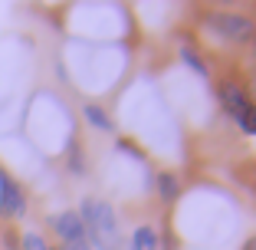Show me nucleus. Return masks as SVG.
Here are the masks:
<instances>
[{
  "label": "nucleus",
  "mask_w": 256,
  "mask_h": 250,
  "mask_svg": "<svg viewBox=\"0 0 256 250\" xmlns=\"http://www.w3.org/2000/svg\"><path fill=\"white\" fill-rule=\"evenodd\" d=\"M79 220L86 227V240L92 250H122V227H118V214L108 201L102 197H86L79 204Z\"/></svg>",
  "instance_id": "1"
},
{
  "label": "nucleus",
  "mask_w": 256,
  "mask_h": 250,
  "mask_svg": "<svg viewBox=\"0 0 256 250\" xmlns=\"http://www.w3.org/2000/svg\"><path fill=\"white\" fill-rule=\"evenodd\" d=\"M204 27L214 40H224L230 46H250L256 40V20L240 10H214L204 17Z\"/></svg>",
  "instance_id": "2"
},
{
  "label": "nucleus",
  "mask_w": 256,
  "mask_h": 250,
  "mask_svg": "<svg viewBox=\"0 0 256 250\" xmlns=\"http://www.w3.org/2000/svg\"><path fill=\"white\" fill-rule=\"evenodd\" d=\"M217 99H220V106H224V112L230 115L234 122H240L243 115L253 109V96H250L246 86L234 83V79H224V83L217 86Z\"/></svg>",
  "instance_id": "3"
},
{
  "label": "nucleus",
  "mask_w": 256,
  "mask_h": 250,
  "mask_svg": "<svg viewBox=\"0 0 256 250\" xmlns=\"http://www.w3.org/2000/svg\"><path fill=\"white\" fill-rule=\"evenodd\" d=\"M23 207H26V197H23L20 184L10 181L7 174H0V214L16 217V214H23Z\"/></svg>",
  "instance_id": "4"
},
{
  "label": "nucleus",
  "mask_w": 256,
  "mask_h": 250,
  "mask_svg": "<svg viewBox=\"0 0 256 250\" xmlns=\"http://www.w3.org/2000/svg\"><path fill=\"white\" fill-rule=\"evenodd\" d=\"M53 227H56V234H60L62 243L82 240V237H86V227H82V220H79V211H62V214H56V217H53Z\"/></svg>",
  "instance_id": "5"
},
{
  "label": "nucleus",
  "mask_w": 256,
  "mask_h": 250,
  "mask_svg": "<svg viewBox=\"0 0 256 250\" xmlns=\"http://www.w3.org/2000/svg\"><path fill=\"white\" fill-rule=\"evenodd\" d=\"M178 197H181V174L171 171V168L158 171V201L171 207L174 201H178Z\"/></svg>",
  "instance_id": "6"
},
{
  "label": "nucleus",
  "mask_w": 256,
  "mask_h": 250,
  "mask_svg": "<svg viewBox=\"0 0 256 250\" xmlns=\"http://www.w3.org/2000/svg\"><path fill=\"white\" fill-rule=\"evenodd\" d=\"M125 250H161V240H158V230L151 224H138L132 230V240H128Z\"/></svg>",
  "instance_id": "7"
},
{
  "label": "nucleus",
  "mask_w": 256,
  "mask_h": 250,
  "mask_svg": "<svg viewBox=\"0 0 256 250\" xmlns=\"http://www.w3.org/2000/svg\"><path fill=\"white\" fill-rule=\"evenodd\" d=\"M82 119L89 122L92 129H98V132H112V129H115L112 115H108V112H106L102 106H96V102H89V106H82Z\"/></svg>",
  "instance_id": "8"
},
{
  "label": "nucleus",
  "mask_w": 256,
  "mask_h": 250,
  "mask_svg": "<svg viewBox=\"0 0 256 250\" xmlns=\"http://www.w3.org/2000/svg\"><path fill=\"white\" fill-rule=\"evenodd\" d=\"M181 60L188 63V66L194 69V73H197L200 79H207V76H210V69H207L204 56H200V53H194V46H190V43H184V46H181Z\"/></svg>",
  "instance_id": "9"
},
{
  "label": "nucleus",
  "mask_w": 256,
  "mask_h": 250,
  "mask_svg": "<svg viewBox=\"0 0 256 250\" xmlns=\"http://www.w3.org/2000/svg\"><path fill=\"white\" fill-rule=\"evenodd\" d=\"M236 125H240V132H243V135H256V106L250 109V112L243 115V119L236 122Z\"/></svg>",
  "instance_id": "10"
},
{
  "label": "nucleus",
  "mask_w": 256,
  "mask_h": 250,
  "mask_svg": "<svg viewBox=\"0 0 256 250\" xmlns=\"http://www.w3.org/2000/svg\"><path fill=\"white\" fill-rule=\"evenodd\" d=\"M23 250H50L40 234H23Z\"/></svg>",
  "instance_id": "11"
},
{
  "label": "nucleus",
  "mask_w": 256,
  "mask_h": 250,
  "mask_svg": "<svg viewBox=\"0 0 256 250\" xmlns=\"http://www.w3.org/2000/svg\"><path fill=\"white\" fill-rule=\"evenodd\" d=\"M69 165H72L76 178H82V158H79V152H76V145H72V158H69Z\"/></svg>",
  "instance_id": "12"
},
{
  "label": "nucleus",
  "mask_w": 256,
  "mask_h": 250,
  "mask_svg": "<svg viewBox=\"0 0 256 250\" xmlns=\"http://www.w3.org/2000/svg\"><path fill=\"white\" fill-rule=\"evenodd\" d=\"M62 250H92V247H89V240L82 237V240H69V243H62Z\"/></svg>",
  "instance_id": "13"
},
{
  "label": "nucleus",
  "mask_w": 256,
  "mask_h": 250,
  "mask_svg": "<svg viewBox=\"0 0 256 250\" xmlns=\"http://www.w3.org/2000/svg\"><path fill=\"white\" fill-rule=\"evenodd\" d=\"M240 250H256V234H250V237H246V240H243V243H240Z\"/></svg>",
  "instance_id": "14"
},
{
  "label": "nucleus",
  "mask_w": 256,
  "mask_h": 250,
  "mask_svg": "<svg viewBox=\"0 0 256 250\" xmlns=\"http://www.w3.org/2000/svg\"><path fill=\"white\" fill-rule=\"evenodd\" d=\"M253 106H256V102H253Z\"/></svg>",
  "instance_id": "15"
},
{
  "label": "nucleus",
  "mask_w": 256,
  "mask_h": 250,
  "mask_svg": "<svg viewBox=\"0 0 256 250\" xmlns=\"http://www.w3.org/2000/svg\"><path fill=\"white\" fill-rule=\"evenodd\" d=\"M253 50H256V46H253Z\"/></svg>",
  "instance_id": "16"
}]
</instances>
